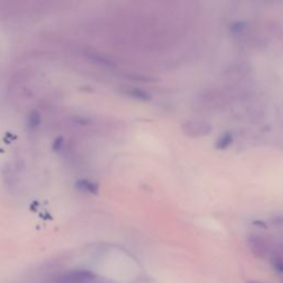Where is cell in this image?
<instances>
[{
  "label": "cell",
  "instance_id": "cell-1",
  "mask_svg": "<svg viewBox=\"0 0 283 283\" xmlns=\"http://www.w3.org/2000/svg\"><path fill=\"white\" fill-rule=\"evenodd\" d=\"M94 278L95 276L89 271H75L60 278L59 283H89L93 281Z\"/></svg>",
  "mask_w": 283,
  "mask_h": 283
},
{
  "label": "cell",
  "instance_id": "cell-2",
  "mask_svg": "<svg viewBox=\"0 0 283 283\" xmlns=\"http://www.w3.org/2000/svg\"><path fill=\"white\" fill-rule=\"evenodd\" d=\"M249 283H260V282H254V281H253V282H249Z\"/></svg>",
  "mask_w": 283,
  "mask_h": 283
}]
</instances>
